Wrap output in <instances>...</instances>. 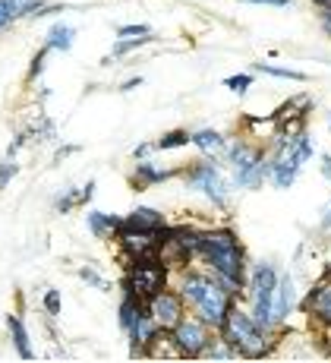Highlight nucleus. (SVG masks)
Here are the masks:
<instances>
[{
  "instance_id": "nucleus-4",
  "label": "nucleus",
  "mask_w": 331,
  "mask_h": 363,
  "mask_svg": "<svg viewBox=\"0 0 331 363\" xmlns=\"http://www.w3.org/2000/svg\"><path fill=\"white\" fill-rule=\"evenodd\" d=\"M313 155V143L309 136H297L293 143H287V149H281V158L271 164V180L278 186H291L293 177H297L300 164Z\"/></svg>"
},
{
  "instance_id": "nucleus-29",
  "label": "nucleus",
  "mask_w": 331,
  "mask_h": 363,
  "mask_svg": "<svg viewBox=\"0 0 331 363\" xmlns=\"http://www.w3.org/2000/svg\"><path fill=\"white\" fill-rule=\"evenodd\" d=\"M246 4H271V6H284L287 0H246Z\"/></svg>"
},
{
  "instance_id": "nucleus-13",
  "label": "nucleus",
  "mask_w": 331,
  "mask_h": 363,
  "mask_svg": "<svg viewBox=\"0 0 331 363\" xmlns=\"http://www.w3.org/2000/svg\"><path fill=\"white\" fill-rule=\"evenodd\" d=\"M309 306H313V313H319L325 323H331V281L322 284V288L309 297Z\"/></svg>"
},
{
  "instance_id": "nucleus-11",
  "label": "nucleus",
  "mask_w": 331,
  "mask_h": 363,
  "mask_svg": "<svg viewBox=\"0 0 331 363\" xmlns=\"http://www.w3.org/2000/svg\"><path fill=\"white\" fill-rule=\"evenodd\" d=\"M291 303H293V284H291V278H281L271 294V323H281L291 313Z\"/></svg>"
},
{
  "instance_id": "nucleus-9",
  "label": "nucleus",
  "mask_w": 331,
  "mask_h": 363,
  "mask_svg": "<svg viewBox=\"0 0 331 363\" xmlns=\"http://www.w3.org/2000/svg\"><path fill=\"white\" fill-rule=\"evenodd\" d=\"M189 184H193L196 190H202L208 199H215V202H224V196H228L224 177L215 171V167H196V171L189 174Z\"/></svg>"
},
{
  "instance_id": "nucleus-30",
  "label": "nucleus",
  "mask_w": 331,
  "mask_h": 363,
  "mask_svg": "<svg viewBox=\"0 0 331 363\" xmlns=\"http://www.w3.org/2000/svg\"><path fill=\"white\" fill-rule=\"evenodd\" d=\"M315 4H322V6H331V0H315Z\"/></svg>"
},
{
  "instance_id": "nucleus-17",
  "label": "nucleus",
  "mask_w": 331,
  "mask_h": 363,
  "mask_svg": "<svg viewBox=\"0 0 331 363\" xmlns=\"http://www.w3.org/2000/svg\"><path fill=\"white\" fill-rule=\"evenodd\" d=\"M10 332H13V341H16V351L23 360H32V345H29V335H26L23 323L19 319H10Z\"/></svg>"
},
{
  "instance_id": "nucleus-1",
  "label": "nucleus",
  "mask_w": 331,
  "mask_h": 363,
  "mask_svg": "<svg viewBox=\"0 0 331 363\" xmlns=\"http://www.w3.org/2000/svg\"><path fill=\"white\" fill-rule=\"evenodd\" d=\"M199 253L206 256V262L211 269L221 275V288L228 294H237L240 288V278H243V253L240 247L234 243L230 234H206L199 237Z\"/></svg>"
},
{
  "instance_id": "nucleus-23",
  "label": "nucleus",
  "mask_w": 331,
  "mask_h": 363,
  "mask_svg": "<svg viewBox=\"0 0 331 363\" xmlns=\"http://www.w3.org/2000/svg\"><path fill=\"white\" fill-rule=\"evenodd\" d=\"M45 306H47L51 313L60 310V294H57V291H47V294H45Z\"/></svg>"
},
{
  "instance_id": "nucleus-31",
  "label": "nucleus",
  "mask_w": 331,
  "mask_h": 363,
  "mask_svg": "<svg viewBox=\"0 0 331 363\" xmlns=\"http://www.w3.org/2000/svg\"><path fill=\"white\" fill-rule=\"evenodd\" d=\"M325 228H331V212L325 215Z\"/></svg>"
},
{
  "instance_id": "nucleus-3",
  "label": "nucleus",
  "mask_w": 331,
  "mask_h": 363,
  "mask_svg": "<svg viewBox=\"0 0 331 363\" xmlns=\"http://www.w3.org/2000/svg\"><path fill=\"white\" fill-rule=\"evenodd\" d=\"M221 325H224V338H228L230 347L243 351L246 357H262L265 354V341H262V332H259L256 319H249L240 310H230Z\"/></svg>"
},
{
  "instance_id": "nucleus-12",
  "label": "nucleus",
  "mask_w": 331,
  "mask_h": 363,
  "mask_svg": "<svg viewBox=\"0 0 331 363\" xmlns=\"http://www.w3.org/2000/svg\"><path fill=\"white\" fill-rule=\"evenodd\" d=\"M126 231H158L161 228V215L152 208H136V212L126 218Z\"/></svg>"
},
{
  "instance_id": "nucleus-6",
  "label": "nucleus",
  "mask_w": 331,
  "mask_h": 363,
  "mask_svg": "<svg viewBox=\"0 0 331 363\" xmlns=\"http://www.w3.org/2000/svg\"><path fill=\"white\" fill-rule=\"evenodd\" d=\"M274 284H278V275H274L269 265H259L256 275H252V303H256V323L259 325H271Z\"/></svg>"
},
{
  "instance_id": "nucleus-20",
  "label": "nucleus",
  "mask_w": 331,
  "mask_h": 363,
  "mask_svg": "<svg viewBox=\"0 0 331 363\" xmlns=\"http://www.w3.org/2000/svg\"><path fill=\"white\" fill-rule=\"evenodd\" d=\"M38 6V0H6V10H10V16H23V13H29Z\"/></svg>"
},
{
  "instance_id": "nucleus-28",
  "label": "nucleus",
  "mask_w": 331,
  "mask_h": 363,
  "mask_svg": "<svg viewBox=\"0 0 331 363\" xmlns=\"http://www.w3.org/2000/svg\"><path fill=\"white\" fill-rule=\"evenodd\" d=\"M10 10H6V0H0V26H4V23H10Z\"/></svg>"
},
{
  "instance_id": "nucleus-19",
  "label": "nucleus",
  "mask_w": 331,
  "mask_h": 363,
  "mask_svg": "<svg viewBox=\"0 0 331 363\" xmlns=\"http://www.w3.org/2000/svg\"><path fill=\"white\" fill-rule=\"evenodd\" d=\"M73 29H67V26H54L51 35H47V45L51 48H57V51H67L69 45H73Z\"/></svg>"
},
{
  "instance_id": "nucleus-25",
  "label": "nucleus",
  "mask_w": 331,
  "mask_h": 363,
  "mask_svg": "<svg viewBox=\"0 0 331 363\" xmlns=\"http://www.w3.org/2000/svg\"><path fill=\"white\" fill-rule=\"evenodd\" d=\"M79 275H82V278H86V281H89V284H95V288H101V291H104V288H108V284H104V281H101V278H98V275H95V272H91V269H82V272H79Z\"/></svg>"
},
{
  "instance_id": "nucleus-2",
  "label": "nucleus",
  "mask_w": 331,
  "mask_h": 363,
  "mask_svg": "<svg viewBox=\"0 0 331 363\" xmlns=\"http://www.w3.org/2000/svg\"><path fill=\"white\" fill-rule=\"evenodd\" d=\"M183 297L193 300V306L206 316V323H224V316H228V291L221 288L218 281H211L206 275H189L186 281H183Z\"/></svg>"
},
{
  "instance_id": "nucleus-22",
  "label": "nucleus",
  "mask_w": 331,
  "mask_h": 363,
  "mask_svg": "<svg viewBox=\"0 0 331 363\" xmlns=\"http://www.w3.org/2000/svg\"><path fill=\"white\" fill-rule=\"evenodd\" d=\"M186 143V133H171V136L161 139V149H171V145H183Z\"/></svg>"
},
{
  "instance_id": "nucleus-27",
  "label": "nucleus",
  "mask_w": 331,
  "mask_h": 363,
  "mask_svg": "<svg viewBox=\"0 0 331 363\" xmlns=\"http://www.w3.org/2000/svg\"><path fill=\"white\" fill-rule=\"evenodd\" d=\"M10 177H13V164H6V167L0 164V190H4V186L10 184Z\"/></svg>"
},
{
  "instance_id": "nucleus-8",
  "label": "nucleus",
  "mask_w": 331,
  "mask_h": 363,
  "mask_svg": "<svg viewBox=\"0 0 331 363\" xmlns=\"http://www.w3.org/2000/svg\"><path fill=\"white\" fill-rule=\"evenodd\" d=\"M174 338H177L180 351L186 357H196L199 351H206L208 335H206V325H199V323H177L174 325Z\"/></svg>"
},
{
  "instance_id": "nucleus-18",
  "label": "nucleus",
  "mask_w": 331,
  "mask_h": 363,
  "mask_svg": "<svg viewBox=\"0 0 331 363\" xmlns=\"http://www.w3.org/2000/svg\"><path fill=\"white\" fill-rule=\"evenodd\" d=\"M196 145H199L202 152H211V155H215V152H221L224 149V139L218 136L215 130H202V133H196Z\"/></svg>"
},
{
  "instance_id": "nucleus-16",
  "label": "nucleus",
  "mask_w": 331,
  "mask_h": 363,
  "mask_svg": "<svg viewBox=\"0 0 331 363\" xmlns=\"http://www.w3.org/2000/svg\"><path fill=\"white\" fill-rule=\"evenodd\" d=\"M89 225H91V231H95L98 237H111V234L117 231V228H123L117 218H111V215H101V212H95V215H91V218H89Z\"/></svg>"
},
{
  "instance_id": "nucleus-24",
  "label": "nucleus",
  "mask_w": 331,
  "mask_h": 363,
  "mask_svg": "<svg viewBox=\"0 0 331 363\" xmlns=\"http://www.w3.org/2000/svg\"><path fill=\"white\" fill-rule=\"evenodd\" d=\"M249 82H252L249 76H234V79H228V89H237V92H243Z\"/></svg>"
},
{
  "instance_id": "nucleus-5",
  "label": "nucleus",
  "mask_w": 331,
  "mask_h": 363,
  "mask_svg": "<svg viewBox=\"0 0 331 363\" xmlns=\"http://www.w3.org/2000/svg\"><path fill=\"white\" fill-rule=\"evenodd\" d=\"M161 288H164V265L155 259L136 262V269L130 275V294L136 300H152Z\"/></svg>"
},
{
  "instance_id": "nucleus-14",
  "label": "nucleus",
  "mask_w": 331,
  "mask_h": 363,
  "mask_svg": "<svg viewBox=\"0 0 331 363\" xmlns=\"http://www.w3.org/2000/svg\"><path fill=\"white\" fill-rule=\"evenodd\" d=\"M228 158H230V164H234L237 171H243V167L259 164V149H252V145H234Z\"/></svg>"
},
{
  "instance_id": "nucleus-21",
  "label": "nucleus",
  "mask_w": 331,
  "mask_h": 363,
  "mask_svg": "<svg viewBox=\"0 0 331 363\" xmlns=\"http://www.w3.org/2000/svg\"><path fill=\"white\" fill-rule=\"evenodd\" d=\"M206 357H208V360H230L234 354H230L228 345H218V347H211V351H206Z\"/></svg>"
},
{
  "instance_id": "nucleus-7",
  "label": "nucleus",
  "mask_w": 331,
  "mask_h": 363,
  "mask_svg": "<svg viewBox=\"0 0 331 363\" xmlns=\"http://www.w3.org/2000/svg\"><path fill=\"white\" fill-rule=\"evenodd\" d=\"M164 240V231H126L123 237V247L130 250V256L136 262H145V259H155L158 256V247Z\"/></svg>"
},
{
  "instance_id": "nucleus-26",
  "label": "nucleus",
  "mask_w": 331,
  "mask_h": 363,
  "mask_svg": "<svg viewBox=\"0 0 331 363\" xmlns=\"http://www.w3.org/2000/svg\"><path fill=\"white\" fill-rule=\"evenodd\" d=\"M130 35H149V29H145V26H123L120 38H130Z\"/></svg>"
},
{
  "instance_id": "nucleus-10",
  "label": "nucleus",
  "mask_w": 331,
  "mask_h": 363,
  "mask_svg": "<svg viewBox=\"0 0 331 363\" xmlns=\"http://www.w3.org/2000/svg\"><path fill=\"white\" fill-rule=\"evenodd\" d=\"M152 316L161 329H171L180 323V300L171 297V294H155L152 297Z\"/></svg>"
},
{
  "instance_id": "nucleus-15",
  "label": "nucleus",
  "mask_w": 331,
  "mask_h": 363,
  "mask_svg": "<svg viewBox=\"0 0 331 363\" xmlns=\"http://www.w3.org/2000/svg\"><path fill=\"white\" fill-rule=\"evenodd\" d=\"M142 316H145V313H139V306L133 303V300H126V303L120 306V323H123V329L130 332V338L136 335L139 323H142Z\"/></svg>"
}]
</instances>
